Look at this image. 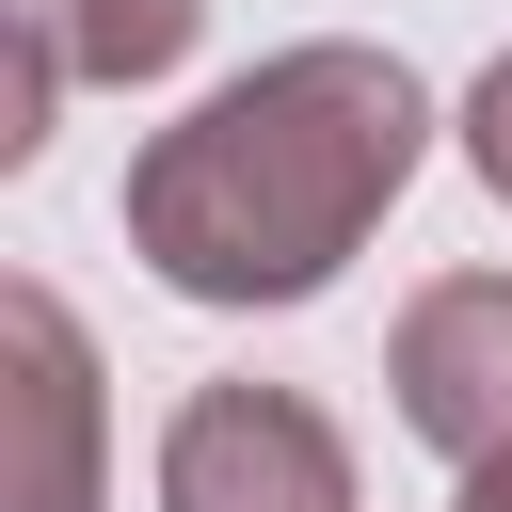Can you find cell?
Masks as SVG:
<instances>
[{"mask_svg":"<svg viewBox=\"0 0 512 512\" xmlns=\"http://www.w3.org/2000/svg\"><path fill=\"white\" fill-rule=\"evenodd\" d=\"M0 512H96V352L48 288H0Z\"/></svg>","mask_w":512,"mask_h":512,"instance_id":"3957f363","label":"cell"},{"mask_svg":"<svg viewBox=\"0 0 512 512\" xmlns=\"http://www.w3.org/2000/svg\"><path fill=\"white\" fill-rule=\"evenodd\" d=\"M464 512H512V448H496V464H464Z\"/></svg>","mask_w":512,"mask_h":512,"instance_id":"52a82bcc","label":"cell"},{"mask_svg":"<svg viewBox=\"0 0 512 512\" xmlns=\"http://www.w3.org/2000/svg\"><path fill=\"white\" fill-rule=\"evenodd\" d=\"M160 512H352V448L304 384H192L160 432Z\"/></svg>","mask_w":512,"mask_h":512,"instance_id":"7a4b0ae2","label":"cell"},{"mask_svg":"<svg viewBox=\"0 0 512 512\" xmlns=\"http://www.w3.org/2000/svg\"><path fill=\"white\" fill-rule=\"evenodd\" d=\"M384 384H400V416H416L448 464H496V448H512V272H448V288H416Z\"/></svg>","mask_w":512,"mask_h":512,"instance_id":"277c9868","label":"cell"},{"mask_svg":"<svg viewBox=\"0 0 512 512\" xmlns=\"http://www.w3.org/2000/svg\"><path fill=\"white\" fill-rule=\"evenodd\" d=\"M16 32L48 48V80H160L208 32V0H32Z\"/></svg>","mask_w":512,"mask_h":512,"instance_id":"5b68a950","label":"cell"},{"mask_svg":"<svg viewBox=\"0 0 512 512\" xmlns=\"http://www.w3.org/2000/svg\"><path fill=\"white\" fill-rule=\"evenodd\" d=\"M432 144V96L400 48H272L256 80H224L208 112H176L144 160H128V240L160 288L192 304H304L336 288V256L400 208Z\"/></svg>","mask_w":512,"mask_h":512,"instance_id":"6da1fadb","label":"cell"},{"mask_svg":"<svg viewBox=\"0 0 512 512\" xmlns=\"http://www.w3.org/2000/svg\"><path fill=\"white\" fill-rule=\"evenodd\" d=\"M464 160H480V192L512 208V64H480V96H464Z\"/></svg>","mask_w":512,"mask_h":512,"instance_id":"8992f818","label":"cell"}]
</instances>
